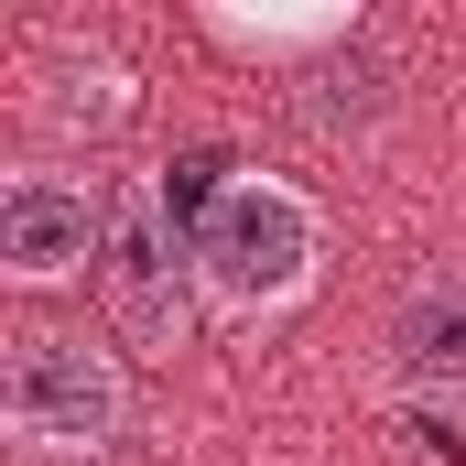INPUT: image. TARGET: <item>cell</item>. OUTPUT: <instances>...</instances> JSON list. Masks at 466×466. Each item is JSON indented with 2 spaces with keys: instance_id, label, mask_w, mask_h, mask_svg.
I'll use <instances>...</instances> for the list:
<instances>
[{
  "instance_id": "1",
  "label": "cell",
  "mask_w": 466,
  "mask_h": 466,
  "mask_svg": "<svg viewBox=\"0 0 466 466\" xmlns=\"http://www.w3.org/2000/svg\"><path fill=\"white\" fill-rule=\"evenodd\" d=\"M196 282L228 326H271L315 282V207L282 174H228L196 207Z\"/></svg>"
},
{
  "instance_id": "2",
  "label": "cell",
  "mask_w": 466,
  "mask_h": 466,
  "mask_svg": "<svg viewBox=\"0 0 466 466\" xmlns=\"http://www.w3.org/2000/svg\"><path fill=\"white\" fill-rule=\"evenodd\" d=\"M0 423L33 456H109L119 423H130V380L87 337H22L0 369Z\"/></svg>"
},
{
  "instance_id": "3",
  "label": "cell",
  "mask_w": 466,
  "mask_h": 466,
  "mask_svg": "<svg viewBox=\"0 0 466 466\" xmlns=\"http://www.w3.org/2000/svg\"><path fill=\"white\" fill-rule=\"evenodd\" d=\"M98 282H109V315L130 348H185V326H196V228H174L163 185H130L109 207Z\"/></svg>"
},
{
  "instance_id": "4",
  "label": "cell",
  "mask_w": 466,
  "mask_h": 466,
  "mask_svg": "<svg viewBox=\"0 0 466 466\" xmlns=\"http://www.w3.org/2000/svg\"><path fill=\"white\" fill-rule=\"evenodd\" d=\"M98 238H109V218L87 207V185H66V174H11L0 185V271L11 282H66Z\"/></svg>"
},
{
  "instance_id": "5",
  "label": "cell",
  "mask_w": 466,
  "mask_h": 466,
  "mask_svg": "<svg viewBox=\"0 0 466 466\" xmlns=\"http://www.w3.org/2000/svg\"><path fill=\"white\" fill-rule=\"evenodd\" d=\"M390 369L412 390H466V260H434L390 293Z\"/></svg>"
}]
</instances>
